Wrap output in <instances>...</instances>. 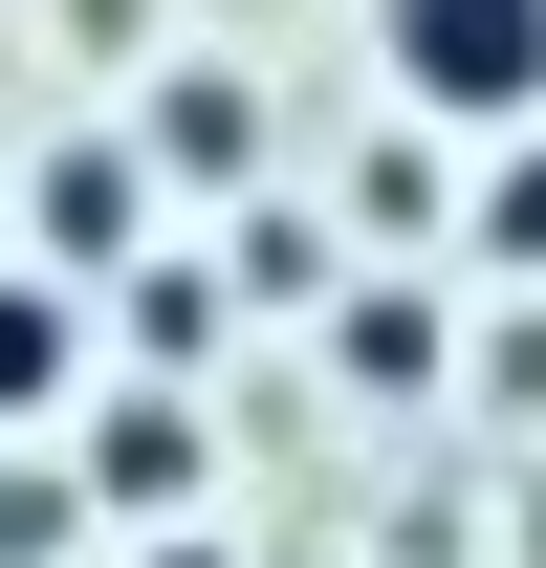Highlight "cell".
Masks as SVG:
<instances>
[{"label":"cell","instance_id":"6da1fadb","mask_svg":"<svg viewBox=\"0 0 546 568\" xmlns=\"http://www.w3.org/2000/svg\"><path fill=\"white\" fill-rule=\"evenodd\" d=\"M372 67L415 132H546V0H372Z\"/></svg>","mask_w":546,"mask_h":568},{"label":"cell","instance_id":"7a4b0ae2","mask_svg":"<svg viewBox=\"0 0 546 568\" xmlns=\"http://www.w3.org/2000/svg\"><path fill=\"white\" fill-rule=\"evenodd\" d=\"M22 241H44V284H88V306H110V284L153 263V153H132V132H44Z\"/></svg>","mask_w":546,"mask_h":568},{"label":"cell","instance_id":"3957f363","mask_svg":"<svg viewBox=\"0 0 546 568\" xmlns=\"http://www.w3.org/2000/svg\"><path fill=\"white\" fill-rule=\"evenodd\" d=\"M67 481H88V525H175V503L219 481V459H198V394H88V416H67Z\"/></svg>","mask_w":546,"mask_h":568},{"label":"cell","instance_id":"277c9868","mask_svg":"<svg viewBox=\"0 0 546 568\" xmlns=\"http://www.w3.org/2000/svg\"><path fill=\"white\" fill-rule=\"evenodd\" d=\"M132 153H153V197H241V175H263V88L241 67H153L132 88Z\"/></svg>","mask_w":546,"mask_h":568},{"label":"cell","instance_id":"5b68a950","mask_svg":"<svg viewBox=\"0 0 546 568\" xmlns=\"http://www.w3.org/2000/svg\"><path fill=\"white\" fill-rule=\"evenodd\" d=\"M88 416V284L0 263V437H67Z\"/></svg>","mask_w":546,"mask_h":568},{"label":"cell","instance_id":"8992f818","mask_svg":"<svg viewBox=\"0 0 546 568\" xmlns=\"http://www.w3.org/2000/svg\"><path fill=\"white\" fill-rule=\"evenodd\" d=\"M219 306H241L219 263H132V284H110V328H132L153 372H198V351H219Z\"/></svg>","mask_w":546,"mask_h":568},{"label":"cell","instance_id":"52a82bcc","mask_svg":"<svg viewBox=\"0 0 546 568\" xmlns=\"http://www.w3.org/2000/svg\"><path fill=\"white\" fill-rule=\"evenodd\" d=\"M350 394H437V306H415V284H350Z\"/></svg>","mask_w":546,"mask_h":568},{"label":"cell","instance_id":"ba28073f","mask_svg":"<svg viewBox=\"0 0 546 568\" xmlns=\"http://www.w3.org/2000/svg\"><path fill=\"white\" fill-rule=\"evenodd\" d=\"M88 547V481L67 459H0V568H67Z\"/></svg>","mask_w":546,"mask_h":568},{"label":"cell","instance_id":"9c48e42d","mask_svg":"<svg viewBox=\"0 0 546 568\" xmlns=\"http://www.w3.org/2000/svg\"><path fill=\"white\" fill-rule=\"evenodd\" d=\"M481 263L546 284V132H503V175H481Z\"/></svg>","mask_w":546,"mask_h":568},{"label":"cell","instance_id":"30bf717a","mask_svg":"<svg viewBox=\"0 0 546 568\" xmlns=\"http://www.w3.org/2000/svg\"><path fill=\"white\" fill-rule=\"evenodd\" d=\"M481 372H503V416H546V306H525V328H503Z\"/></svg>","mask_w":546,"mask_h":568},{"label":"cell","instance_id":"8fae6325","mask_svg":"<svg viewBox=\"0 0 546 568\" xmlns=\"http://www.w3.org/2000/svg\"><path fill=\"white\" fill-rule=\"evenodd\" d=\"M153 568H219V547H153Z\"/></svg>","mask_w":546,"mask_h":568}]
</instances>
